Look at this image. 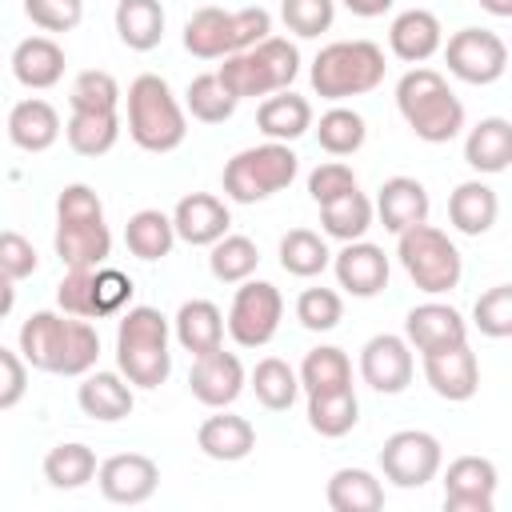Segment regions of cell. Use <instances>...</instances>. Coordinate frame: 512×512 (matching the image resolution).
<instances>
[{"instance_id":"obj_21","label":"cell","mask_w":512,"mask_h":512,"mask_svg":"<svg viewBox=\"0 0 512 512\" xmlns=\"http://www.w3.org/2000/svg\"><path fill=\"white\" fill-rule=\"evenodd\" d=\"M56 256L64 268H100L112 256V232L104 224V216L92 220H60L56 216Z\"/></svg>"},{"instance_id":"obj_39","label":"cell","mask_w":512,"mask_h":512,"mask_svg":"<svg viewBox=\"0 0 512 512\" xmlns=\"http://www.w3.org/2000/svg\"><path fill=\"white\" fill-rule=\"evenodd\" d=\"M328 264H332V252H328V244H324L320 232H312V228H288V232L280 236V268H284L288 276L312 280V276H320Z\"/></svg>"},{"instance_id":"obj_50","label":"cell","mask_w":512,"mask_h":512,"mask_svg":"<svg viewBox=\"0 0 512 512\" xmlns=\"http://www.w3.org/2000/svg\"><path fill=\"white\" fill-rule=\"evenodd\" d=\"M24 16L40 32H72L84 20V0H24Z\"/></svg>"},{"instance_id":"obj_11","label":"cell","mask_w":512,"mask_h":512,"mask_svg":"<svg viewBox=\"0 0 512 512\" xmlns=\"http://www.w3.org/2000/svg\"><path fill=\"white\" fill-rule=\"evenodd\" d=\"M440 464H444V448L424 428L392 432L384 440V448H380V472L396 488H424L428 480H436Z\"/></svg>"},{"instance_id":"obj_42","label":"cell","mask_w":512,"mask_h":512,"mask_svg":"<svg viewBox=\"0 0 512 512\" xmlns=\"http://www.w3.org/2000/svg\"><path fill=\"white\" fill-rule=\"evenodd\" d=\"M212 252H208V268H212V276L220 280V284H240V280H248L252 272H256V264H260V248L248 240V236H240V232H224L216 244H208Z\"/></svg>"},{"instance_id":"obj_48","label":"cell","mask_w":512,"mask_h":512,"mask_svg":"<svg viewBox=\"0 0 512 512\" xmlns=\"http://www.w3.org/2000/svg\"><path fill=\"white\" fill-rule=\"evenodd\" d=\"M296 320L308 332H332L344 320V300L332 288H304L296 296Z\"/></svg>"},{"instance_id":"obj_24","label":"cell","mask_w":512,"mask_h":512,"mask_svg":"<svg viewBox=\"0 0 512 512\" xmlns=\"http://www.w3.org/2000/svg\"><path fill=\"white\" fill-rule=\"evenodd\" d=\"M76 404L84 416L100 420V424H116L124 416H132V384L120 372H84V384L76 388Z\"/></svg>"},{"instance_id":"obj_46","label":"cell","mask_w":512,"mask_h":512,"mask_svg":"<svg viewBox=\"0 0 512 512\" xmlns=\"http://www.w3.org/2000/svg\"><path fill=\"white\" fill-rule=\"evenodd\" d=\"M472 324H476L488 340H508V336H512V284L488 288V292L472 304Z\"/></svg>"},{"instance_id":"obj_36","label":"cell","mask_w":512,"mask_h":512,"mask_svg":"<svg viewBox=\"0 0 512 512\" xmlns=\"http://www.w3.org/2000/svg\"><path fill=\"white\" fill-rule=\"evenodd\" d=\"M372 216H376V208H372V200L360 188H352V192L320 204V228H324V236L344 240V244L348 240H364V232L372 228Z\"/></svg>"},{"instance_id":"obj_2","label":"cell","mask_w":512,"mask_h":512,"mask_svg":"<svg viewBox=\"0 0 512 512\" xmlns=\"http://www.w3.org/2000/svg\"><path fill=\"white\" fill-rule=\"evenodd\" d=\"M168 316L148 304H132L120 312L116 324V372L132 388H160L172 372V352H168Z\"/></svg>"},{"instance_id":"obj_31","label":"cell","mask_w":512,"mask_h":512,"mask_svg":"<svg viewBox=\"0 0 512 512\" xmlns=\"http://www.w3.org/2000/svg\"><path fill=\"white\" fill-rule=\"evenodd\" d=\"M500 216V200H496V188H488L484 180H464L452 188L448 196V220L456 232L464 236H484Z\"/></svg>"},{"instance_id":"obj_3","label":"cell","mask_w":512,"mask_h":512,"mask_svg":"<svg viewBox=\"0 0 512 512\" xmlns=\"http://www.w3.org/2000/svg\"><path fill=\"white\" fill-rule=\"evenodd\" d=\"M396 108L424 144H448L464 128V104L436 68H408L396 84Z\"/></svg>"},{"instance_id":"obj_26","label":"cell","mask_w":512,"mask_h":512,"mask_svg":"<svg viewBox=\"0 0 512 512\" xmlns=\"http://www.w3.org/2000/svg\"><path fill=\"white\" fill-rule=\"evenodd\" d=\"M8 140L20 152H48L60 140V112L48 100H40V96H28V100L12 104V112H8Z\"/></svg>"},{"instance_id":"obj_57","label":"cell","mask_w":512,"mask_h":512,"mask_svg":"<svg viewBox=\"0 0 512 512\" xmlns=\"http://www.w3.org/2000/svg\"><path fill=\"white\" fill-rule=\"evenodd\" d=\"M12 308H16V280L0 276V320H4Z\"/></svg>"},{"instance_id":"obj_13","label":"cell","mask_w":512,"mask_h":512,"mask_svg":"<svg viewBox=\"0 0 512 512\" xmlns=\"http://www.w3.org/2000/svg\"><path fill=\"white\" fill-rule=\"evenodd\" d=\"M412 372H416V360L404 336L380 332L360 348V380L380 396L404 392L412 384Z\"/></svg>"},{"instance_id":"obj_15","label":"cell","mask_w":512,"mask_h":512,"mask_svg":"<svg viewBox=\"0 0 512 512\" xmlns=\"http://www.w3.org/2000/svg\"><path fill=\"white\" fill-rule=\"evenodd\" d=\"M244 384H248L244 364H240L236 352H224V344L212 348V352H204V356H192L188 388H192V396H196L200 404H208V408H228V404L240 400Z\"/></svg>"},{"instance_id":"obj_9","label":"cell","mask_w":512,"mask_h":512,"mask_svg":"<svg viewBox=\"0 0 512 512\" xmlns=\"http://www.w3.org/2000/svg\"><path fill=\"white\" fill-rule=\"evenodd\" d=\"M396 256L408 272V280L428 292V296H444L460 284L464 276V256L460 248L448 240V232L432 228L428 220L424 224H412L404 232H396Z\"/></svg>"},{"instance_id":"obj_5","label":"cell","mask_w":512,"mask_h":512,"mask_svg":"<svg viewBox=\"0 0 512 512\" xmlns=\"http://www.w3.org/2000/svg\"><path fill=\"white\" fill-rule=\"evenodd\" d=\"M128 136L144 152H176L188 136L184 104L172 96L168 80L156 72H144L128 84Z\"/></svg>"},{"instance_id":"obj_37","label":"cell","mask_w":512,"mask_h":512,"mask_svg":"<svg viewBox=\"0 0 512 512\" xmlns=\"http://www.w3.org/2000/svg\"><path fill=\"white\" fill-rule=\"evenodd\" d=\"M96 452L88 448V444H80V440H68V444H56V448H48V456H44V480L52 484V488H60V492H76V488H84L88 480H96Z\"/></svg>"},{"instance_id":"obj_32","label":"cell","mask_w":512,"mask_h":512,"mask_svg":"<svg viewBox=\"0 0 512 512\" xmlns=\"http://www.w3.org/2000/svg\"><path fill=\"white\" fill-rule=\"evenodd\" d=\"M324 500L332 512H380L384 508V484L368 468H336Z\"/></svg>"},{"instance_id":"obj_58","label":"cell","mask_w":512,"mask_h":512,"mask_svg":"<svg viewBox=\"0 0 512 512\" xmlns=\"http://www.w3.org/2000/svg\"><path fill=\"white\" fill-rule=\"evenodd\" d=\"M480 8H484V12H492V16H500V20H504V16H512V0H480Z\"/></svg>"},{"instance_id":"obj_23","label":"cell","mask_w":512,"mask_h":512,"mask_svg":"<svg viewBox=\"0 0 512 512\" xmlns=\"http://www.w3.org/2000/svg\"><path fill=\"white\" fill-rule=\"evenodd\" d=\"M376 216L388 232H404L428 220V188L416 176H388L376 192Z\"/></svg>"},{"instance_id":"obj_35","label":"cell","mask_w":512,"mask_h":512,"mask_svg":"<svg viewBox=\"0 0 512 512\" xmlns=\"http://www.w3.org/2000/svg\"><path fill=\"white\" fill-rule=\"evenodd\" d=\"M360 420V400L356 388H336V392H316L308 396V428L324 440H340L356 428Z\"/></svg>"},{"instance_id":"obj_12","label":"cell","mask_w":512,"mask_h":512,"mask_svg":"<svg viewBox=\"0 0 512 512\" xmlns=\"http://www.w3.org/2000/svg\"><path fill=\"white\" fill-rule=\"evenodd\" d=\"M440 48L448 72L464 84H496L508 68V44L492 28H460Z\"/></svg>"},{"instance_id":"obj_27","label":"cell","mask_w":512,"mask_h":512,"mask_svg":"<svg viewBox=\"0 0 512 512\" xmlns=\"http://www.w3.org/2000/svg\"><path fill=\"white\" fill-rule=\"evenodd\" d=\"M464 164L480 176H496L512 164V124L504 116H484L464 136Z\"/></svg>"},{"instance_id":"obj_38","label":"cell","mask_w":512,"mask_h":512,"mask_svg":"<svg viewBox=\"0 0 512 512\" xmlns=\"http://www.w3.org/2000/svg\"><path fill=\"white\" fill-rule=\"evenodd\" d=\"M64 136L76 156H104L120 140V112H72Z\"/></svg>"},{"instance_id":"obj_55","label":"cell","mask_w":512,"mask_h":512,"mask_svg":"<svg viewBox=\"0 0 512 512\" xmlns=\"http://www.w3.org/2000/svg\"><path fill=\"white\" fill-rule=\"evenodd\" d=\"M56 216L60 220H92V216H104V204L88 184H64L56 196Z\"/></svg>"},{"instance_id":"obj_29","label":"cell","mask_w":512,"mask_h":512,"mask_svg":"<svg viewBox=\"0 0 512 512\" xmlns=\"http://www.w3.org/2000/svg\"><path fill=\"white\" fill-rule=\"evenodd\" d=\"M176 344L192 356H204L224 344V312L212 300H184L180 312L172 316Z\"/></svg>"},{"instance_id":"obj_28","label":"cell","mask_w":512,"mask_h":512,"mask_svg":"<svg viewBox=\"0 0 512 512\" xmlns=\"http://www.w3.org/2000/svg\"><path fill=\"white\" fill-rule=\"evenodd\" d=\"M12 76L24 88H32V92L56 88L60 76H64V48L52 36H28V40H20L16 52H12Z\"/></svg>"},{"instance_id":"obj_56","label":"cell","mask_w":512,"mask_h":512,"mask_svg":"<svg viewBox=\"0 0 512 512\" xmlns=\"http://www.w3.org/2000/svg\"><path fill=\"white\" fill-rule=\"evenodd\" d=\"M340 4H344L352 16H360V20H376V16H384L396 0H340Z\"/></svg>"},{"instance_id":"obj_30","label":"cell","mask_w":512,"mask_h":512,"mask_svg":"<svg viewBox=\"0 0 512 512\" xmlns=\"http://www.w3.org/2000/svg\"><path fill=\"white\" fill-rule=\"evenodd\" d=\"M256 124H260V132H264L268 140L292 144V140H300V136L312 128V104H308L304 96H296L292 88L272 92V96L260 100Z\"/></svg>"},{"instance_id":"obj_33","label":"cell","mask_w":512,"mask_h":512,"mask_svg":"<svg viewBox=\"0 0 512 512\" xmlns=\"http://www.w3.org/2000/svg\"><path fill=\"white\" fill-rule=\"evenodd\" d=\"M116 36L132 52H152L164 40L160 0H116Z\"/></svg>"},{"instance_id":"obj_52","label":"cell","mask_w":512,"mask_h":512,"mask_svg":"<svg viewBox=\"0 0 512 512\" xmlns=\"http://www.w3.org/2000/svg\"><path fill=\"white\" fill-rule=\"evenodd\" d=\"M352 188H360V184H356V172L344 160H328V164L312 168V176H308V196L316 204H328V200H336V196H344Z\"/></svg>"},{"instance_id":"obj_1","label":"cell","mask_w":512,"mask_h":512,"mask_svg":"<svg viewBox=\"0 0 512 512\" xmlns=\"http://www.w3.org/2000/svg\"><path fill=\"white\" fill-rule=\"evenodd\" d=\"M20 356L36 372L84 376L100 360V332L92 320L40 308L20 324Z\"/></svg>"},{"instance_id":"obj_47","label":"cell","mask_w":512,"mask_h":512,"mask_svg":"<svg viewBox=\"0 0 512 512\" xmlns=\"http://www.w3.org/2000/svg\"><path fill=\"white\" fill-rule=\"evenodd\" d=\"M132 292H136V288H132V276H128V272L108 268V264L92 268V312H96V320L124 312V308L132 304Z\"/></svg>"},{"instance_id":"obj_51","label":"cell","mask_w":512,"mask_h":512,"mask_svg":"<svg viewBox=\"0 0 512 512\" xmlns=\"http://www.w3.org/2000/svg\"><path fill=\"white\" fill-rule=\"evenodd\" d=\"M56 304L68 316L96 320V312H92V268H68L64 280L56 284Z\"/></svg>"},{"instance_id":"obj_40","label":"cell","mask_w":512,"mask_h":512,"mask_svg":"<svg viewBox=\"0 0 512 512\" xmlns=\"http://www.w3.org/2000/svg\"><path fill=\"white\" fill-rule=\"evenodd\" d=\"M296 380H300V392H308V396H316V392H336V388H352V360H348L340 348L320 344V348H312V352L304 356Z\"/></svg>"},{"instance_id":"obj_16","label":"cell","mask_w":512,"mask_h":512,"mask_svg":"<svg viewBox=\"0 0 512 512\" xmlns=\"http://www.w3.org/2000/svg\"><path fill=\"white\" fill-rule=\"evenodd\" d=\"M96 484L112 504H144L160 484V468L144 452H116L96 468Z\"/></svg>"},{"instance_id":"obj_8","label":"cell","mask_w":512,"mask_h":512,"mask_svg":"<svg viewBox=\"0 0 512 512\" xmlns=\"http://www.w3.org/2000/svg\"><path fill=\"white\" fill-rule=\"evenodd\" d=\"M300 172V156L280 144V140H264V144H252V148H240L228 164H224V196L236 200V204H256V200H268L276 192H284Z\"/></svg>"},{"instance_id":"obj_41","label":"cell","mask_w":512,"mask_h":512,"mask_svg":"<svg viewBox=\"0 0 512 512\" xmlns=\"http://www.w3.org/2000/svg\"><path fill=\"white\" fill-rule=\"evenodd\" d=\"M252 392H256V400L268 408V412H284V408H292L296 404V396H300V380H296V368L288 364V360H280V356H264L256 368H252Z\"/></svg>"},{"instance_id":"obj_45","label":"cell","mask_w":512,"mask_h":512,"mask_svg":"<svg viewBox=\"0 0 512 512\" xmlns=\"http://www.w3.org/2000/svg\"><path fill=\"white\" fill-rule=\"evenodd\" d=\"M120 84L112 72L104 68H84L76 80H72V92H68V108L72 112H116L120 108Z\"/></svg>"},{"instance_id":"obj_14","label":"cell","mask_w":512,"mask_h":512,"mask_svg":"<svg viewBox=\"0 0 512 512\" xmlns=\"http://www.w3.org/2000/svg\"><path fill=\"white\" fill-rule=\"evenodd\" d=\"M500 472L488 456H456L444 472V508L448 512H492Z\"/></svg>"},{"instance_id":"obj_25","label":"cell","mask_w":512,"mask_h":512,"mask_svg":"<svg viewBox=\"0 0 512 512\" xmlns=\"http://www.w3.org/2000/svg\"><path fill=\"white\" fill-rule=\"evenodd\" d=\"M196 444L208 460L236 464L256 448V428H252V420H244L236 412H216L196 428Z\"/></svg>"},{"instance_id":"obj_6","label":"cell","mask_w":512,"mask_h":512,"mask_svg":"<svg viewBox=\"0 0 512 512\" xmlns=\"http://www.w3.org/2000/svg\"><path fill=\"white\" fill-rule=\"evenodd\" d=\"M296 72H300V52H296L292 40H280V36H264L252 48L224 56V64L216 68L220 84L236 100H248V96L256 100V96L284 92V88H292Z\"/></svg>"},{"instance_id":"obj_17","label":"cell","mask_w":512,"mask_h":512,"mask_svg":"<svg viewBox=\"0 0 512 512\" xmlns=\"http://www.w3.org/2000/svg\"><path fill=\"white\" fill-rule=\"evenodd\" d=\"M424 380L440 400H452V404L472 400L480 388V364L468 340L440 348V352H424Z\"/></svg>"},{"instance_id":"obj_53","label":"cell","mask_w":512,"mask_h":512,"mask_svg":"<svg viewBox=\"0 0 512 512\" xmlns=\"http://www.w3.org/2000/svg\"><path fill=\"white\" fill-rule=\"evenodd\" d=\"M36 248L20 232H0V276L8 280H28L36 272Z\"/></svg>"},{"instance_id":"obj_54","label":"cell","mask_w":512,"mask_h":512,"mask_svg":"<svg viewBox=\"0 0 512 512\" xmlns=\"http://www.w3.org/2000/svg\"><path fill=\"white\" fill-rule=\"evenodd\" d=\"M28 392V364L20 352H8L0 348V412L16 408Z\"/></svg>"},{"instance_id":"obj_44","label":"cell","mask_w":512,"mask_h":512,"mask_svg":"<svg viewBox=\"0 0 512 512\" xmlns=\"http://www.w3.org/2000/svg\"><path fill=\"white\" fill-rule=\"evenodd\" d=\"M236 104H240V100L220 84L216 72L196 76V80L188 84V92H184V108H188L192 120H200V124H224V120L236 112Z\"/></svg>"},{"instance_id":"obj_34","label":"cell","mask_w":512,"mask_h":512,"mask_svg":"<svg viewBox=\"0 0 512 512\" xmlns=\"http://www.w3.org/2000/svg\"><path fill=\"white\" fill-rule=\"evenodd\" d=\"M124 244L136 260H164L176 244V228H172V216H164L160 208H140L128 216L124 224Z\"/></svg>"},{"instance_id":"obj_20","label":"cell","mask_w":512,"mask_h":512,"mask_svg":"<svg viewBox=\"0 0 512 512\" xmlns=\"http://www.w3.org/2000/svg\"><path fill=\"white\" fill-rule=\"evenodd\" d=\"M172 228H176V240H184L192 248H208L232 228V212L212 192H188L172 208Z\"/></svg>"},{"instance_id":"obj_22","label":"cell","mask_w":512,"mask_h":512,"mask_svg":"<svg viewBox=\"0 0 512 512\" xmlns=\"http://www.w3.org/2000/svg\"><path fill=\"white\" fill-rule=\"evenodd\" d=\"M440 44H444V28H440L436 12H428V8H408L388 28V48L404 64H424L428 56L440 52Z\"/></svg>"},{"instance_id":"obj_7","label":"cell","mask_w":512,"mask_h":512,"mask_svg":"<svg viewBox=\"0 0 512 512\" xmlns=\"http://www.w3.org/2000/svg\"><path fill=\"white\" fill-rule=\"evenodd\" d=\"M264 36H272V16L260 4H248L240 12H224L208 4L184 20V48L200 60H224L232 52L260 44Z\"/></svg>"},{"instance_id":"obj_18","label":"cell","mask_w":512,"mask_h":512,"mask_svg":"<svg viewBox=\"0 0 512 512\" xmlns=\"http://www.w3.org/2000/svg\"><path fill=\"white\" fill-rule=\"evenodd\" d=\"M332 268H336V284L348 292V296H360V300H372L388 288V256L380 244H368V240H348L336 256H332Z\"/></svg>"},{"instance_id":"obj_4","label":"cell","mask_w":512,"mask_h":512,"mask_svg":"<svg viewBox=\"0 0 512 512\" xmlns=\"http://www.w3.org/2000/svg\"><path fill=\"white\" fill-rule=\"evenodd\" d=\"M384 48L372 40H332L316 52L308 80L320 100H348V96H368L384 84Z\"/></svg>"},{"instance_id":"obj_49","label":"cell","mask_w":512,"mask_h":512,"mask_svg":"<svg viewBox=\"0 0 512 512\" xmlns=\"http://www.w3.org/2000/svg\"><path fill=\"white\" fill-rule=\"evenodd\" d=\"M280 20L288 24V32L312 40V36H320V32L332 28L336 0H280Z\"/></svg>"},{"instance_id":"obj_10","label":"cell","mask_w":512,"mask_h":512,"mask_svg":"<svg viewBox=\"0 0 512 512\" xmlns=\"http://www.w3.org/2000/svg\"><path fill=\"white\" fill-rule=\"evenodd\" d=\"M280 316H284V296L276 284L268 280H240L236 296H232V308H228V336L240 344V348H264L276 328H280Z\"/></svg>"},{"instance_id":"obj_43","label":"cell","mask_w":512,"mask_h":512,"mask_svg":"<svg viewBox=\"0 0 512 512\" xmlns=\"http://www.w3.org/2000/svg\"><path fill=\"white\" fill-rule=\"evenodd\" d=\"M364 136H368L364 116L352 112V108H340V104L328 108L320 116V124H316V140H320V148L328 156H352V152H360L364 148Z\"/></svg>"},{"instance_id":"obj_19","label":"cell","mask_w":512,"mask_h":512,"mask_svg":"<svg viewBox=\"0 0 512 512\" xmlns=\"http://www.w3.org/2000/svg\"><path fill=\"white\" fill-rule=\"evenodd\" d=\"M404 340H408V348H416L424 356V352H440V348L464 344L468 340V324L452 304L424 300L404 316Z\"/></svg>"}]
</instances>
